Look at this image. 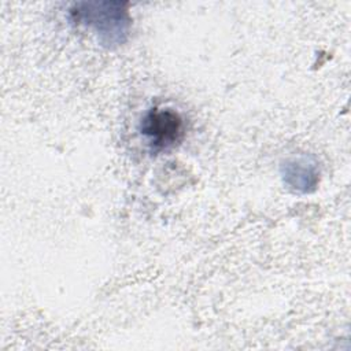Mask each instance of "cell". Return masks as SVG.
I'll return each mask as SVG.
<instances>
[{"mask_svg":"<svg viewBox=\"0 0 351 351\" xmlns=\"http://www.w3.org/2000/svg\"><path fill=\"white\" fill-rule=\"evenodd\" d=\"M140 132L154 151L176 145L184 136V121L173 108L148 110L140 122Z\"/></svg>","mask_w":351,"mask_h":351,"instance_id":"obj_2","label":"cell"},{"mask_svg":"<svg viewBox=\"0 0 351 351\" xmlns=\"http://www.w3.org/2000/svg\"><path fill=\"white\" fill-rule=\"evenodd\" d=\"M70 18L75 25L93 32L107 48L122 45L132 26L128 4L121 1H80L71 5Z\"/></svg>","mask_w":351,"mask_h":351,"instance_id":"obj_1","label":"cell"},{"mask_svg":"<svg viewBox=\"0 0 351 351\" xmlns=\"http://www.w3.org/2000/svg\"><path fill=\"white\" fill-rule=\"evenodd\" d=\"M319 174L318 162L308 155L288 158L281 165L282 181L293 192H313L319 182Z\"/></svg>","mask_w":351,"mask_h":351,"instance_id":"obj_3","label":"cell"}]
</instances>
